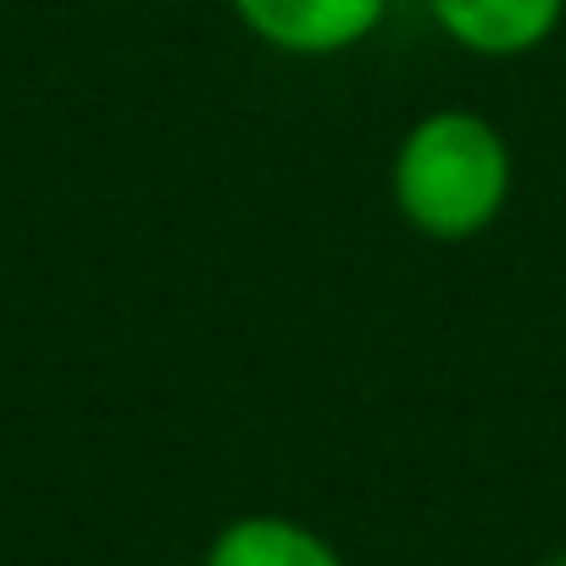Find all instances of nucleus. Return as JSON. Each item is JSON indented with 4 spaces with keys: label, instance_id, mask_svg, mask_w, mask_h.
Wrapping results in <instances>:
<instances>
[{
    "label": "nucleus",
    "instance_id": "obj_6",
    "mask_svg": "<svg viewBox=\"0 0 566 566\" xmlns=\"http://www.w3.org/2000/svg\"><path fill=\"white\" fill-rule=\"evenodd\" d=\"M150 566H189V560H150ZM200 566V560H195Z\"/></svg>",
    "mask_w": 566,
    "mask_h": 566
},
{
    "label": "nucleus",
    "instance_id": "obj_2",
    "mask_svg": "<svg viewBox=\"0 0 566 566\" xmlns=\"http://www.w3.org/2000/svg\"><path fill=\"white\" fill-rule=\"evenodd\" d=\"M228 12L272 56L328 62L384 29L389 0H228Z\"/></svg>",
    "mask_w": 566,
    "mask_h": 566
},
{
    "label": "nucleus",
    "instance_id": "obj_3",
    "mask_svg": "<svg viewBox=\"0 0 566 566\" xmlns=\"http://www.w3.org/2000/svg\"><path fill=\"white\" fill-rule=\"evenodd\" d=\"M428 18L461 56L522 62L560 34L566 0H428Z\"/></svg>",
    "mask_w": 566,
    "mask_h": 566
},
{
    "label": "nucleus",
    "instance_id": "obj_1",
    "mask_svg": "<svg viewBox=\"0 0 566 566\" xmlns=\"http://www.w3.org/2000/svg\"><path fill=\"white\" fill-rule=\"evenodd\" d=\"M516 195V150L505 128L472 106L422 112L389 156V200L428 244L483 239Z\"/></svg>",
    "mask_w": 566,
    "mask_h": 566
},
{
    "label": "nucleus",
    "instance_id": "obj_4",
    "mask_svg": "<svg viewBox=\"0 0 566 566\" xmlns=\"http://www.w3.org/2000/svg\"><path fill=\"white\" fill-rule=\"evenodd\" d=\"M200 566H350V560L328 533H317L301 516L244 511V516H228L206 538Z\"/></svg>",
    "mask_w": 566,
    "mask_h": 566
},
{
    "label": "nucleus",
    "instance_id": "obj_5",
    "mask_svg": "<svg viewBox=\"0 0 566 566\" xmlns=\"http://www.w3.org/2000/svg\"><path fill=\"white\" fill-rule=\"evenodd\" d=\"M533 566H566V544H560V549H544Z\"/></svg>",
    "mask_w": 566,
    "mask_h": 566
}]
</instances>
